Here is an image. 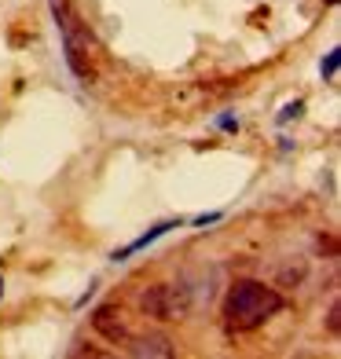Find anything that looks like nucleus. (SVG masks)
I'll return each instance as SVG.
<instances>
[{
    "label": "nucleus",
    "instance_id": "6e6552de",
    "mask_svg": "<svg viewBox=\"0 0 341 359\" xmlns=\"http://www.w3.org/2000/svg\"><path fill=\"white\" fill-rule=\"evenodd\" d=\"M217 125H220V128H227V133H232V128H239V121L232 118V114H224V118H217Z\"/></svg>",
    "mask_w": 341,
    "mask_h": 359
},
{
    "label": "nucleus",
    "instance_id": "1a4fd4ad",
    "mask_svg": "<svg viewBox=\"0 0 341 359\" xmlns=\"http://www.w3.org/2000/svg\"><path fill=\"white\" fill-rule=\"evenodd\" d=\"M213 220H220V213H206V217H199L194 224H199V227H206V224H213Z\"/></svg>",
    "mask_w": 341,
    "mask_h": 359
},
{
    "label": "nucleus",
    "instance_id": "9d476101",
    "mask_svg": "<svg viewBox=\"0 0 341 359\" xmlns=\"http://www.w3.org/2000/svg\"><path fill=\"white\" fill-rule=\"evenodd\" d=\"M0 293H4V279H0Z\"/></svg>",
    "mask_w": 341,
    "mask_h": 359
},
{
    "label": "nucleus",
    "instance_id": "423d86ee",
    "mask_svg": "<svg viewBox=\"0 0 341 359\" xmlns=\"http://www.w3.org/2000/svg\"><path fill=\"white\" fill-rule=\"evenodd\" d=\"M337 62H341V52L334 48V52H330L327 59H323V67H319V70H323V77H334V74H337Z\"/></svg>",
    "mask_w": 341,
    "mask_h": 359
},
{
    "label": "nucleus",
    "instance_id": "20e7f679",
    "mask_svg": "<svg viewBox=\"0 0 341 359\" xmlns=\"http://www.w3.org/2000/svg\"><path fill=\"white\" fill-rule=\"evenodd\" d=\"M173 227H180V220H161V224H154V227H151L147 235H140L136 242H128L125 250H118V253H114V260H118V264H121V260H128V257H133V253H140V250H147V246H151L154 238H161V235H169Z\"/></svg>",
    "mask_w": 341,
    "mask_h": 359
},
{
    "label": "nucleus",
    "instance_id": "39448f33",
    "mask_svg": "<svg viewBox=\"0 0 341 359\" xmlns=\"http://www.w3.org/2000/svg\"><path fill=\"white\" fill-rule=\"evenodd\" d=\"M128 352L133 355H158V359H169L173 355V345L166 337H143L136 341V345H128Z\"/></svg>",
    "mask_w": 341,
    "mask_h": 359
},
{
    "label": "nucleus",
    "instance_id": "7ed1b4c3",
    "mask_svg": "<svg viewBox=\"0 0 341 359\" xmlns=\"http://www.w3.org/2000/svg\"><path fill=\"white\" fill-rule=\"evenodd\" d=\"M92 326L100 330L107 341H114V345H125L128 341V323L121 319V312L114 304H103V308H95V316H92Z\"/></svg>",
    "mask_w": 341,
    "mask_h": 359
},
{
    "label": "nucleus",
    "instance_id": "f03ea898",
    "mask_svg": "<svg viewBox=\"0 0 341 359\" xmlns=\"http://www.w3.org/2000/svg\"><path fill=\"white\" fill-rule=\"evenodd\" d=\"M191 290L184 283H154L147 293L140 297V308H143V316H151L158 323H180L191 316Z\"/></svg>",
    "mask_w": 341,
    "mask_h": 359
},
{
    "label": "nucleus",
    "instance_id": "f257e3e1",
    "mask_svg": "<svg viewBox=\"0 0 341 359\" xmlns=\"http://www.w3.org/2000/svg\"><path fill=\"white\" fill-rule=\"evenodd\" d=\"M283 304L286 301L275 286L257 283V279H242L227 290V297H224V323H227V330L246 334V330L265 326L272 316H279Z\"/></svg>",
    "mask_w": 341,
    "mask_h": 359
},
{
    "label": "nucleus",
    "instance_id": "0eeeda50",
    "mask_svg": "<svg viewBox=\"0 0 341 359\" xmlns=\"http://www.w3.org/2000/svg\"><path fill=\"white\" fill-rule=\"evenodd\" d=\"M297 114H301V103H290V107L279 114V121H290V118H297Z\"/></svg>",
    "mask_w": 341,
    "mask_h": 359
}]
</instances>
